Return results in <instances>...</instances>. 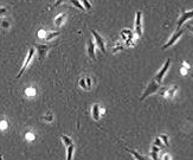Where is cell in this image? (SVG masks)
<instances>
[{"label": "cell", "mask_w": 193, "mask_h": 160, "mask_svg": "<svg viewBox=\"0 0 193 160\" xmlns=\"http://www.w3.org/2000/svg\"><path fill=\"white\" fill-rule=\"evenodd\" d=\"M184 31H185L184 29L179 28V29H178L177 31H175L174 33H173V34H172V36H171V38H169V39H168V42H167V43H166V44H165V45L162 46V49H163V50H166V49H168V48L173 46V45H174V44L177 43V40H178V39H179V38H180L181 36H183Z\"/></svg>", "instance_id": "cell-2"}, {"label": "cell", "mask_w": 193, "mask_h": 160, "mask_svg": "<svg viewBox=\"0 0 193 160\" xmlns=\"http://www.w3.org/2000/svg\"><path fill=\"white\" fill-rule=\"evenodd\" d=\"M57 36H59V32L58 31H53V32H50L48 36H46V40H51L52 38H55V37H57Z\"/></svg>", "instance_id": "cell-18"}, {"label": "cell", "mask_w": 193, "mask_h": 160, "mask_svg": "<svg viewBox=\"0 0 193 160\" xmlns=\"http://www.w3.org/2000/svg\"><path fill=\"white\" fill-rule=\"evenodd\" d=\"M91 33H93V36L95 37V40H96V43H97V46H98V49L103 52V54H105V46H104V40L102 39V37L97 33L95 30H93L91 31Z\"/></svg>", "instance_id": "cell-8"}, {"label": "cell", "mask_w": 193, "mask_h": 160, "mask_svg": "<svg viewBox=\"0 0 193 160\" xmlns=\"http://www.w3.org/2000/svg\"><path fill=\"white\" fill-rule=\"evenodd\" d=\"M44 120H45V121H51V120H52V116H51V115H48V116H44Z\"/></svg>", "instance_id": "cell-28"}, {"label": "cell", "mask_w": 193, "mask_h": 160, "mask_svg": "<svg viewBox=\"0 0 193 160\" xmlns=\"http://www.w3.org/2000/svg\"><path fill=\"white\" fill-rule=\"evenodd\" d=\"M34 48H36L37 51H38V58H39V61H43V60L45 58L48 51L50 50V46H48V45H45V44H36Z\"/></svg>", "instance_id": "cell-6"}, {"label": "cell", "mask_w": 193, "mask_h": 160, "mask_svg": "<svg viewBox=\"0 0 193 160\" xmlns=\"http://www.w3.org/2000/svg\"><path fill=\"white\" fill-rule=\"evenodd\" d=\"M135 33L137 34V37L142 36V12L141 11L136 12V17H135Z\"/></svg>", "instance_id": "cell-3"}, {"label": "cell", "mask_w": 193, "mask_h": 160, "mask_svg": "<svg viewBox=\"0 0 193 160\" xmlns=\"http://www.w3.org/2000/svg\"><path fill=\"white\" fill-rule=\"evenodd\" d=\"M187 29H189V30L193 33V26H192V25H189V26H187Z\"/></svg>", "instance_id": "cell-29"}, {"label": "cell", "mask_w": 193, "mask_h": 160, "mask_svg": "<svg viewBox=\"0 0 193 160\" xmlns=\"http://www.w3.org/2000/svg\"><path fill=\"white\" fill-rule=\"evenodd\" d=\"M63 1H64V0H57V1L55 2V5H53V7H57V6H59V5H61V4L63 2Z\"/></svg>", "instance_id": "cell-26"}, {"label": "cell", "mask_w": 193, "mask_h": 160, "mask_svg": "<svg viewBox=\"0 0 193 160\" xmlns=\"http://www.w3.org/2000/svg\"><path fill=\"white\" fill-rule=\"evenodd\" d=\"M82 2H83V7L85 8V10H90L91 8V5H90V2L88 1V0H81Z\"/></svg>", "instance_id": "cell-21"}, {"label": "cell", "mask_w": 193, "mask_h": 160, "mask_svg": "<svg viewBox=\"0 0 193 160\" xmlns=\"http://www.w3.org/2000/svg\"><path fill=\"white\" fill-rule=\"evenodd\" d=\"M79 86H81V88H83V89H87V90H88L87 82H85V80H84V78H82V80L79 81Z\"/></svg>", "instance_id": "cell-22"}, {"label": "cell", "mask_w": 193, "mask_h": 160, "mask_svg": "<svg viewBox=\"0 0 193 160\" xmlns=\"http://www.w3.org/2000/svg\"><path fill=\"white\" fill-rule=\"evenodd\" d=\"M1 26H2V28H5V29H7V28L10 26V24H8V22H6V20H2V23H1Z\"/></svg>", "instance_id": "cell-24"}, {"label": "cell", "mask_w": 193, "mask_h": 160, "mask_svg": "<svg viewBox=\"0 0 193 160\" xmlns=\"http://www.w3.org/2000/svg\"><path fill=\"white\" fill-rule=\"evenodd\" d=\"M33 56H34V48H31V49L29 50V55H27V57H26V60H25V62H24L23 68L20 69V71H19V72H18V75H17V78H20V77H22V75L24 74V71L26 70V68L29 66V64L31 63Z\"/></svg>", "instance_id": "cell-4"}, {"label": "cell", "mask_w": 193, "mask_h": 160, "mask_svg": "<svg viewBox=\"0 0 193 160\" xmlns=\"http://www.w3.org/2000/svg\"><path fill=\"white\" fill-rule=\"evenodd\" d=\"M153 145H155V146H158V147H160V148L163 146V144H162V141H161L160 138H155V140H154Z\"/></svg>", "instance_id": "cell-20"}, {"label": "cell", "mask_w": 193, "mask_h": 160, "mask_svg": "<svg viewBox=\"0 0 193 160\" xmlns=\"http://www.w3.org/2000/svg\"><path fill=\"white\" fill-rule=\"evenodd\" d=\"M65 19V13H61L57 18H56V20H55V25H56V28H59L61 25H62V23L64 22Z\"/></svg>", "instance_id": "cell-13"}, {"label": "cell", "mask_w": 193, "mask_h": 160, "mask_svg": "<svg viewBox=\"0 0 193 160\" xmlns=\"http://www.w3.org/2000/svg\"><path fill=\"white\" fill-rule=\"evenodd\" d=\"M61 138H62V140H63V142H64L65 147H69L70 145H72V144H73V142H72V140H71L69 136H66V135H61Z\"/></svg>", "instance_id": "cell-16"}, {"label": "cell", "mask_w": 193, "mask_h": 160, "mask_svg": "<svg viewBox=\"0 0 193 160\" xmlns=\"http://www.w3.org/2000/svg\"><path fill=\"white\" fill-rule=\"evenodd\" d=\"M73 150H75V147H73V144H72V145H70L69 147H66V152H68V158H66V160H72Z\"/></svg>", "instance_id": "cell-15"}, {"label": "cell", "mask_w": 193, "mask_h": 160, "mask_svg": "<svg viewBox=\"0 0 193 160\" xmlns=\"http://www.w3.org/2000/svg\"><path fill=\"white\" fill-rule=\"evenodd\" d=\"M91 113H93V119L95 121H98L101 115H99V104H94L93 106V109H91Z\"/></svg>", "instance_id": "cell-10"}, {"label": "cell", "mask_w": 193, "mask_h": 160, "mask_svg": "<svg viewBox=\"0 0 193 160\" xmlns=\"http://www.w3.org/2000/svg\"><path fill=\"white\" fill-rule=\"evenodd\" d=\"M161 139V141H162V144H163V146H168V136L166 135V134H162L159 136Z\"/></svg>", "instance_id": "cell-19"}, {"label": "cell", "mask_w": 193, "mask_h": 160, "mask_svg": "<svg viewBox=\"0 0 193 160\" xmlns=\"http://www.w3.org/2000/svg\"><path fill=\"white\" fill-rule=\"evenodd\" d=\"M70 2H71L73 6H76L77 8H79V10H85V8L83 7V5L79 2V0H70Z\"/></svg>", "instance_id": "cell-17"}, {"label": "cell", "mask_w": 193, "mask_h": 160, "mask_svg": "<svg viewBox=\"0 0 193 160\" xmlns=\"http://www.w3.org/2000/svg\"><path fill=\"white\" fill-rule=\"evenodd\" d=\"M192 18H193V10L183 12V13H181V16H180V18L178 19V29H179V28H181V26H183L187 20H190V19H192Z\"/></svg>", "instance_id": "cell-7"}, {"label": "cell", "mask_w": 193, "mask_h": 160, "mask_svg": "<svg viewBox=\"0 0 193 160\" xmlns=\"http://www.w3.org/2000/svg\"><path fill=\"white\" fill-rule=\"evenodd\" d=\"M169 65H171V60L168 58L166 62H165V64H163V66L161 68V70L158 72V75L155 76V81L159 83V84H161L162 83V80H163V77H165V75H166V72H167V70H168V68H169Z\"/></svg>", "instance_id": "cell-5"}, {"label": "cell", "mask_w": 193, "mask_h": 160, "mask_svg": "<svg viewBox=\"0 0 193 160\" xmlns=\"http://www.w3.org/2000/svg\"><path fill=\"white\" fill-rule=\"evenodd\" d=\"M127 151H128L129 153L133 156V157H134V159H135V160H147L145 157H142L140 153H137L136 151H133V150H127Z\"/></svg>", "instance_id": "cell-14"}, {"label": "cell", "mask_w": 193, "mask_h": 160, "mask_svg": "<svg viewBox=\"0 0 193 160\" xmlns=\"http://www.w3.org/2000/svg\"><path fill=\"white\" fill-rule=\"evenodd\" d=\"M159 151H160V147L153 145L152 146V152H151V157L153 160H159Z\"/></svg>", "instance_id": "cell-11"}, {"label": "cell", "mask_w": 193, "mask_h": 160, "mask_svg": "<svg viewBox=\"0 0 193 160\" xmlns=\"http://www.w3.org/2000/svg\"><path fill=\"white\" fill-rule=\"evenodd\" d=\"M88 55L90 58L95 60V44H94L93 39L88 40Z\"/></svg>", "instance_id": "cell-9"}, {"label": "cell", "mask_w": 193, "mask_h": 160, "mask_svg": "<svg viewBox=\"0 0 193 160\" xmlns=\"http://www.w3.org/2000/svg\"><path fill=\"white\" fill-rule=\"evenodd\" d=\"M6 12H7V8H6V7H0V14L6 13Z\"/></svg>", "instance_id": "cell-27"}, {"label": "cell", "mask_w": 193, "mask_h": 160, "mask_svg": "<svg viewBox=\"0 0 193 160\" xmlns=\"http://www.w3.org/2000/svg\"><path fill=\"white\" fill-rule=\"evenodd\" d=\"M159 88H160V84H159L155 80H153V81L148 84V87L146 88V90L143 92L142 96L140 97V101H143L146 97H148V96L152 95V94H154V93H157V92L159 90Z\"/></svg>", "instance_id": "cell-1"}, {"label": "cell", "mask_w": 193, "mask_h": 160, "mask_svg": "<svg viewBox=\"0 0 193 160\" xmlns=\"http://www.w3.org/2000/svg\"><path fill=\"white\" fill-rule=\"evenodd\" d=\"M177 92H178V87H171V88H168V89H166V94L165 95H167L169 98H173L175 94H177Z\"/></svg>", "instance_id": "cell-12"}, {"label": "cell", "mask_w": 193, "mask_h": 160, "mask_svg": "<svg viewBox=\"0 0 193 160\" xmlns=\"http://www.w3.org/2000/svg\"><path fill=\"white\" fill-rule=\"evenodd\" d=\"M85 82H87V87H88V90H89V89L91 88V80L88 77V78L85 80Z\"/></svg>", "instance_id": "cell-23"}, {"label": "cell", "mask_w": 193, "mask_h": 160, "mask_svg": "<svg viewBox=\"0 0 193 160\" xmlns=\"http://www.w3.org/2000/svg\"><path fill=\"white\" fill-rule=\"evenodd\" d=\"M162 160H171V156H169L168 153H165V154L162 156Z\"/></svg>", "instance_id": "cell-25"}]
</instances>
